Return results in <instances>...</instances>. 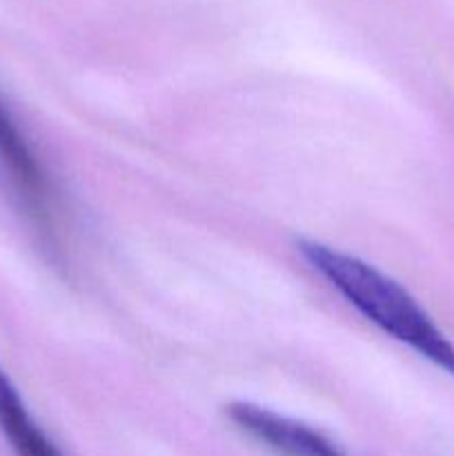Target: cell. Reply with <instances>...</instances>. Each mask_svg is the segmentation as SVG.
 <instances>
[{
  "instance_id": "cell-2",
  "label": "cell",
  "mask_w": 454,
  "mask_h": 456,
  "mask_svg": "<svg viewBox=\"0 0 454 456\" xmlns=\"http://www.w3.org/2000/svg\"><path fill=\"white\" fill-rule=\"evenodd\" d=\"M225 414L243 435L279 456H347L314 428L261 405L239 401L225 405Z\"/></svg>"
},
{
  "instance_id": "cell-4",
  "label": "cell",
  "mask_w": 454,
  "mask_h": 456,
  "mask_svg": "<svg viewBox=\"0 0 454 456\" xmlns=\"http://www.w3.org/2000/svg\"><path fill=\"white\" fill-rule=\"evenodd\" d=\"M0 432L18 456H62L53 441L45 435L43 428L34 421L25 401L20 399L16 386L3 368H0Z\"/></svg>"
},
{
  "instance_id": "cell-3",
  "label": "cell",
  "mask_w": 454,
  "mask_h": 456,
  "mask_svg": "<svg viewBox=\"0 0 454 456\" xmlns=\"http://www.w3.org/2000/svg\"><path fill=\"white\" fill-rule=\"evenodd\" d=\"M0 165L7 172L18 199L25 205L27 214L38 225L49 221V183L40 167L38 156L31 150L29 141L13 120L12 111L0 98Z\"/></svg>"
},
{
  "instance_id": "cell-1",
  "label": "cell",
  "mask_w": 454,
  "mask_h": 456,
  "mask_svg": "<svg viewBox=\"0 0 454 456\" xmlns=\"http://www.w3.org/2000/svg\"><path fill=\"white\" fill-rule=\"evenodd\" d=\"M303 261L387 337L454 377V346L417 298L369 263L316 240H298Z\"/></svg>"
}]
</instances>
